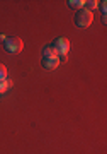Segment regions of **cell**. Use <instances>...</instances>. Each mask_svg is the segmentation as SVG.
I'll return each mask as SVG.
<instances>
[{
    "instance_id": "1",
    "label": "cell",
    "mask_w": 107,
    "mask_h": 154,
    "mask_svg": "<svg viewBox=\"0 0 107 154\" xmlns=\"http://www.w3.org/2000/svg\"><path fill=\"white\" fill-rule=\"evenodd\" d=\"M92 21H94V14H92L90 11H87L85 7L80 9V11L75 14V26L80 28V29L88 28V26L92 24Z\"/></svg>"
},
{
    "instance_id": "2",
    "label": "cell",
    "mask_w": 107,
    "mask_h": 154,
    "mask_svg": "<svg viewBox=\"0 0 107 154\" xmlns=\"http://www.w3.org/2000/svg\"><path fill=\"white\" fill-rule=\"evenodd\" d=\"M53 48L56 50V53H58V58L59 62H66V55H68L70 51V41L66 38H56L53 43Z\"/></svg>"
},
{
    "instance_id": "3",
    "label": "cell",
    "mask_w": 107,
    "mask_h": 154,
    "mask_svg": "<svg viewBox=\"0 0 107 154\" xmlns=\"http://www.w3.org/2000/svg\"><path fill=\"white\" fill-rule=\"evenodd\" d=\"M4 48H5L9 53H21L22 48H24V43H22L21 38H17V36H10V38L5 39Z\"/></svg>"
},
{
    "instance_id": "4",
    "label": "cell",
    "mask_w": 107,
    "mask_h": 154,
    "mask_svg": "<svg viewBox=\"0 0 107 154\" xmlns=\"http://www.w3.org/2000/svg\"><path fill=\"white\" fill-rule=\"evenodd\" d=\"M41 63H43V67L46 70H54V69H58V65H59V58L58 57H48V58H43Z\"/></svg>"
},
{
    "instance_id": "5",
    "label": "cell",
    "mask_w": 107,
    "mask_h": 154,
    "mask_svg": "<svg viewBox=\"0 0 107 154\" xmlns=\"http://www.w3.org/2000/svg\"><path fill=\"white\" fill-rule=\"evenodd\" d=\"M41 57H43V58H48V57H58V53H56V50H54L53 46H44L43 51H41Z\"/></svg>"
},
{
    "instance_id": "6",
    "label": "cell",
    "mask_w": 107,
    "mask_h": 154,
    "mask_svg": "<svg viewBox=\"0 0 107 154\" xmlns=\"http://www.w3.org/2000/svg\"><path fill=\"white\" fill-rule=\"evenodd\" d=\"M66 4H68L70 9H78V11L85 7V2H83V0H68Z\"/></svg>"
},
{
    "instance_id": "7",
    "label": "cell",
    "mask_w": 107,
    "mask_h": 154,
    "mask_svg": "<svg viewBox=\"0 0 107 154\" xmlns=\"http://www.w3.org/2000/svg\"><path fill=\"white\" fill-rule=\"evenodd\" d=\"M12 86V81L10 79H0V94L5 93V91H9Z\"/></svg>"
},
{
    "instance_id": "8",
    "label": "cell",
    "mask_w": 107,
    "mask_h": 154,
    "mask_svg": "<svg viewBox=\"0 0 107 154\" xmlns=\"http://www.w3.org/2000/svg\"><path fill=\"white\" fill-rule=\"evenodd\" d=\"M99 7V2H95V0H88V2H85V9L87 11H94V9H97Z\"/></svg>"
},
{
    "instance_id": "9",
    "label": "cell",
    "mask_w": 107,
    "mask_h": 154,
    "mask_svg": "<svg viewBox=\"0 0 107 154\" xmlns=\"http://www.w3.org/2000/svg\"><path fill=\"white\" fill-rule=\"evenodd\" d=\"M0 79H7V67L0 63Z\"/></svg>"
},
{
    "instance_id": "10",
    "label": "cell",
    "mask_w": 107,
    "mask_h": 154,
    "mask_svg": "<svg viewBox=\"0 0 107 154\" xmlns=\"http://www.w3.org/2000/svg\"><path fill=\"white\" fill-rule=\"evenodd\" d=\"M99 7H100V11H102V17H106V9H107L106 2H99Z\"/></svg>"
},
{
    "instance_id": "11",
    "label": "cell",
    "mask_w": 107,
    "mask_h": 154,
    "mask_svg": "<svg viewBox=\"0 0 107 154\" xmlns=\"http://www.w3.org/2000/svg\"><path fill=\"white\" fill-rule=\"evenodd\" d=\"M5 39H7V36H4V34H0V43L4 45V43H5Z\"/></svg>"
}]
</instances>
